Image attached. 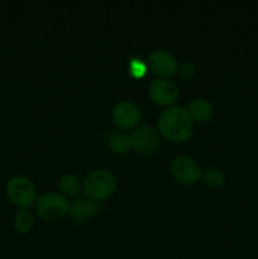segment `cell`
Wrapping results in <instances>:
<instances>
[{
	"mask_svg": "<svg viewBox=\"0 0 258 259\" xmlns=\"http://www.w3.org/2000/svg\"><path fill=\"white\" fill-rule=\"evenodd\" d=\"M187 110H189L192 120L199 121V123H206L207 120L211 119L212 114H214V109H212L210 101L201 98L190 101Z\"/></svg>",
	"mask_w": 258,
	"mask_h": 259,
	"instance_id": "cell-11",
	"label": "cell"
},
{
	"mask_svg": "<svg viewBox=\"0 0 258 259\" xmlns=\"http://www.w3.org/2000/svg\"><path fill=\"white\" fill-rule=\"evenodd\" d=\"M35 210L40 219L46 222H53L68 214L70 204L63 195L57 192H48L37 197Z\"/></svg>",
	"mask_w": 258,
	"mask_h": 259,
	"instance_id": "cell-4",
	"label": "cell"
},
{
	"mask_svg": "<svg viewBox=\"0 0 258 259\" xmlns=\"http://www.w3.org/2000/svg\"><path fill=\"white\" fill-rule=\"evenodd\" d=\"M100 212V202L88 199L75 200L72 204H70V210H68L71 220L76 223H83L89 219H93V218L98 217Z\"/></svg>",
	"mask_w": 258,
	"mask_h": 259,
	"instance_id": "cell-10",
	"label": "cell"
},
{
	"mask_svg": "<svg viewBox=\"0 0 258 259\" xmlns=\"http://www.w3.org/2000/svg\"><path fill=\"white\" fill-rule=\"evenodd\" d=\"M201 179L204 180L205 184L209 187H219L224 184V172L220 168H217V167H210V168H206L205 171H202Z\"/></svg>",
	"mask_w": 258,
	"mask_h": 259,
	"instance_id": "cell-15",
	"label": "cell"
},
{
	"mask_svg": "<svg viewBox=\"0 0 258 259\" xmlns=\"http://www.w3.org/2000/svg\"><path fill=\"white\" fill-rule=\"evenodd\" d=\"M171 175L179 184L190 186L196 184L201 177L202 171L200 164L189 156H179L172 161Z\"/></svg>",
	"mask_w": 258,
	"mask_h": 259,
	"instance_id": "cell-5",
	"label": "cell"
},
{
	"mask_svg": "<svg viewBox=\"0 0 258 259\" xmlns=\"http://www.w3.org/2000/svg\"><path fill=\"white\" fill-rule=\"evenodd\" d=\"M82 190L89 200L98 202L104 201L115 192L116 179L109 169H95L85 177Z\"/></svg>",
	"mask_w": 258,
	"mask_h": 259,
	"instance_id": "cell-2",
	"label": "cell"
},
{
	"mask_svg": "<svg viewBox=\"0 0 258 259\" xmlns=\"http://www.w3.org/2000/svg\"><path fill=\"white\" fill-rule=\"evenodd\" d=\"M132 148L142 156H152L159 148L158 132L149 125L139 126L131 134Z\"/></svg>",
	"mask_w": 258,
	"mask_h": 259,
	"instance_id": "cell-6",
	"label": "cell"
},
{
	"mask_svg": "<svg viewBox=\"0 0 258 259\" xmlns=\"http://www.w3.org/2000/svg\"><path fill=\"white\" fill-rule=\"evenodd\" d=\"M159 133L174 143H182L191 138L194 120L184 106L174 105L161 113L158 118Z\"/></svg>",
	"mask_w": 258,
	"mask_h": 259,
	"instance_id": "cell-1",
	"label": "cell"
},
{
	"mask_svg": "<svg viewBox=\"0 0 258 259\" xmlns=\"http://www.w3.org/2000/svg\"><path fill=\"white\" fill-rule=\"evenodd\" d=\"M148 95L156 104L162 106L172 105L180 95L179 88L168 78H157L148 88Z\"/></svg>",
	"mask_w": 258,
	"mask_h": 259,
	"instance_id": "cell-8",
	"label": "cell"
},
{
	"mask_svg": "<svg viewBox=\"0 0 258 259\" xmlns=\"http://www.w3.org/2000/svg\"><path fill=\"white\" fill-rule=\"evenodd\" d=\"M128 68H129V73H131L132 77L141 78V77H143L144 73L147 72L148 65H147L143 60H141V58L133 57V58H131V61H129Z\"/></svg>",
	"mask_w": 258,
	"mask_h": 259,
	"instance_id": "cell-16",
	"label": "cell"
},
{
	"mask_svg": "<svg viewBox=\"0 0 258 259\" xmlns=\"http://www.w3.org/2000/svg\"><path fill=\"white\" fill-rule=\"evenodd\" d=\"M109 148H110V151L113 153L119 154V156H123V154L128 153L132 149L131 137L124 133L114 132L109 137Z\"/></svg>",
	"mask_w": 258,
	"mask_h": 259,
	"instance_id": "cell-13",
	"label": "cell"
},
{
	"mask_svg": "<svg viewBox=\"0 0 258 259\" xmlns=\"http://www.w3.org/2000/svg\"><path fill=\"white\" fill-rule=\"evenodd\" d=\"M147 65L154 75L162 78L171 77L177 72V67H179L176 57L169 51L163 50V48L154 50L149 55Z\"/></svg>",
	"mask_w": 258,
	"mask_h": 259,
	"instance_id": "cell-7",
	"label": "cell"
},
{
	"mask_svg": "<svg viewBox=\"0 0 258 259\" xmlns=\"http://www.w3.org/2000/svg\"><path fill=\"white\" fill-rule=\"evenodd\" d=\"M196 66L190 62V61H185L177 67V73H179L180 78H182V80H191L196 76Z\"/></svg>",
	"mask_w": 258,
	"mask_h": 259,
	"instance_id": "cell-17",
	"label": "cell"
},
{
	"mask_svg": "<svg viewBox=\"0 0 258 259\" xmlns=\"http://www.w3.org/2000/svg\"><path fill=\"white\" fill-rule=\"evenodd\" d=\"M111 116L115 125H118L119 128L132 129L141 120V110L132 101L121 100L114 105Z\"/></svg>",
	"mask_w": 258,
	"mask_h": 259,
	"instance_id": "cell-9",
	"label": "cell"
},
{
	"mask_svg": "<svg viewBox=\"0 0 258 259\" xmlns=\"http://www.w3.org/2000/svg\"><path fill=\"white\" fill-rule=\"evenodd\" d=\"M15 230L20 234H27L32 230L33 225H34V215L29 211L28 209H20L17 214L14 215V220H13Z\"/></svg>",
	"mask_w": 258,
	"mask_h": 259,
	"instance_id": "cell-14",
	"label": "cell"
},
{
	"mask_svg": "<svg viewBox=\"0 0 258 259\" xmlns=\"http://www.w3.org/2000/svg\"><path fill=\"white\" fill-rule=\"evenodd\" d=\"M58 190L65 197H76L81 194L82 185L80 180L73 175H63L58 181Z\"/></svg>",
	"mask_w": 258,
	"mask_h": 259,
	"instance_id": "cell-12",
	"label": "cell"
},
{
	"mask_svg": "<svg viewBox=\"0 0 258 259\" xmlns=\"http://www.w3.org/2000/svg\"><path fill=\"white\" fill-rule=\"evenodd\" d=\"M8 199L19 209H29L37 201V189L30 179L14 176L7 184Z\"/></svg>",
	"mask_w": 258,
	"mask_h": 259,
	"instance_id": "cell-3",
	"label": "cell"
}]
</instances>
